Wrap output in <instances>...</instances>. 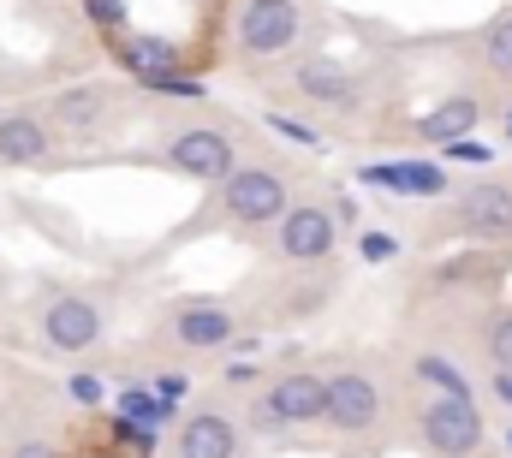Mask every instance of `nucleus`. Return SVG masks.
<instances>
[{
    "instance_id": "1",
    "label": "nucleus",
    "mask_w": 512,
    "mask_h": 458,
    "mask_svg": "<svg viewBox=\"0 0 512 458\" xmlns=\"http://www.w3.org/2000/svg\"><path fill=\"white\" fill-rule=\"evenodd\" d=\"M322 429H334L340 441H370L387 429V387L370 369H328V411Z\"/></svg>"
},
{
    "instance_id": "2",
    "label": "nucleus",
    "mask_w": 512,
    "mask_h": 458,
    "mask_svg": "<svg viewBox=\"0 0 512 458\" xmlns=\"http://www.w3.org/2000/svg\"><path fill=\"white\" fill-rule=\"evenodd\" d=\"M411 447L429 458H471L489 447V423L477 399H423L411 423Z\"/></svg>"
},
{
    "instance_id": "3",
    "label": "nucleus",
    "mask_w": 512,
    "mask_h": 458,
    "mask_svg": "<svg viewBox=\"0 0 512 458\" xmlns=\"http://www.w3.org/2000/svg\"><path fill=\"white\" fill-rule=\"evenodd\" d=\"M221 215L233 221V227H274L286 209H292V191H286V179L274 173V167H256V161H239L221 185Z\"/></svg>"
},
{
    "instance_id": "4",
    "label": "nucleus",
    "mask_w": 512,
    "mask_h": 458,
    "mask_svg": "<svg viewBox=\"0 0 512 458\" xmlns=\"http://www.w3.org/2000/svg\"><path fill=\"white\" fill-rule=\"evenodd\" d=\"M304 36V6L298 0H245L239 6V24H233V42L245 60H280L292 54Z\"/></svg>"
},
{
    "instance_id": "5",
    "label": "nucleus",
    "mask_w": 512,
    "mask_h": 458,
    "mask_svg": "<svg viewBox=\"0 0 512 458\" xmlns=\"http://www.w3.org/2000/svg\"><path fill=\"white\" fill-rule=\"evenodd\" d=\"M280 262H298V268H310V262H328L334 250H340V221H334V209H322V203H292L280 221H274V244H268Z\"/></svg>"
},
{
    "instance_id": "6",
    "label": "nucleus",
    "mask_w": 512,
    "mask_h": 458,
    "mask_svg": "<svg viewBox=\"0 0 512 458\" xmlns=\"http://www.w3.org/2000/svg\"><path fill=\"white\" fill-rule=\"evenodd\" d=\"M161 155H167L173 173H185V179H197V185H221V179L239 167V143H233L221 125H185V131L167 137Z\"/></svg>"
},
{
    "instance_id": "7",
    "label": "nucleus",
    "mask_w": 512,
    "mask_h": 458,
    "mask_svg": "<svg viewBox=\"0 0 512 458\" xmlns=\"http://www.w3.org/2000/svg\"><path fill=\"white\" fill-rule=\"evenodd\" d=\"M292 90H298L310 108H334V114H358V108H364V78H358L346 60H328V54L292 60Z\"/></svg>"
},
{
    "instance_id": "8",
    "label": "nucleus",
    "mask_w": 512,
    "mask_h": 458,
    "mask_svg": "<svg viewBox=\"0 0 512 458\" xmlns=\"http://www.w3.org/2000/svg\"><path fill=\"white\" fill-rule=\"evenodd\" d=\"M268 411L286 423V429H322V411H328V375L316 369H280L268 387H262Z\"/></svg>"
},
{
    "instance_id": "9",
    "label": "nucleus",
    "mask_w": 512,
    "mask_h": 458,
    "mask_svg": "<svg viewBox=\"0 0 512 458\" xmlns=\"http://www.w3.org/2000/svg\"><path fill=\"white\" fill-rule=\"evenodd\" d=\"M239 453H245V423L215 411V405L179 417V429H173V458H239Z\"/></svg>"
},
{
    "instance_id": "10",
    "label": "nucleus",
    "mask_w": 512,
    "mask_h": 458,
    "mask_svg": "<svg viewBox=\"0 0 512 458\" xmlns=\"http://www.w3.org/2000/svg\"><path fill=\"white\" fill-rule=\"evenodd\" d=\"M453 232H465V238H489V244L512 238V191L501 185V179L465 185V191L453 197Z\"/></svg>"
},
{
    "instance_id": "11",
    "label": "nucleus",
    "mask_w": 512,
    "mask_h": 458,
    "mask_svg": "<svg viewBox=\"0 0 512 458\" xmlns=\"http://www.w3.org/2000/svg\"><path fill=\"white\" fill-rule=\"evenodd\" d=\"M167 334H173V345H185V351H221V345L239 340V316L227 304H215V298H185L173 310Z\"/></svg>"
},
{
    "instance_id": "12",
    "label": "nucleus",
    "mask_w": 512,
    "mask_h": 458,
    "mask_svg": "<svg viewBox=\"0 0 512 458\" xmlns=\"http://www.w3.org/2000/svg\"><path fill=\"white\" fill-rule=\"evenodd\" d=\"M42 340L48 351H60V357H78V351H90V345L102 340V310L90 304V298H54L48 310H42Z\"/></svg>"
},
{
    "instance_id": "13",
    "label": "nucleus",
    "mask_w": 512,
    "mask_h": 458,
    "mask_svg": "<svg viewBox=\"0 0 512 458\" xmlns=\"http://www.w3.org/2000/svg\"><path fill=\"white\" fill-rule=\"evenodd\" d=\"M358 179L376 185V191H393V197H441V191H447V167H441V161H423V155L387 161V167H364Z\"/></svg>"
},
{
    "instance_id": "14",
    "label": "nucleus",
    "mask_w": 512,
    "mask_h": 458,
    "mask_svg": "<svg viewBox=\"0 0 512 458\" xmlns=\"http://www.w3.org/2000/svg\"><path fill=\"white\" fill-rule=\"evenodd\" d=\"M48 149H54V137L36 114H0V161L6 167H36V161H48Z\"/></svg>"
},
{
    "instance_id": "15",
    "label": "nucleus",
    "mask_w": 512,
    "mask_h": 458,
    "mask_svg": "<svg viewBox=\"0 0 512 458\" xmlns=\"http://www.w3.org/2000/svg\"><path fill=\"white\" fill-rule=\"evenodd\" d=\"M477 119H483L477 96H447V102H435L429 114H417L411 131H417L423 143H435V149H441V143H453V137H471V131H477Z\"/></svg>"
},
{
    "instance_id": "16",
    "label": "nucleus",
    "mask_w": 512,
    "mask_h": 458,
    "mask_svg": "<svg viewBox=\"0 0 512 458\" xmlns=\"http://www.w3.org/2000/svg\"><path fill=\"white\" fill-rule=\"evenodd\" d=\"M411 381H417L429 399H477L471 375H465L447 351H417V357H411Z\"/></svg>"
},
{
    "instance_id": "17",
    "label": "nucleus",
    "mask_w": 512,
    "mask_h": 458,
    "mask_svg": "<svg viewBox=\"0 0 512 458\" xmlns=\"http://www.w3.org/2000/svg\"><path fill=\"white\" fill-rule=\"evenodd\" d=\"M120 66H126L131 78H155V72L185 66V54H179V42H167V36H143V30H131V36H120Z\"/></svg>"
},
{
    "instance_id": "18",
    "label": "nucleus",
    "mask_w": 512,
    "mask_h": 458,
    "mask_svg": "<svg viewBox=\"0 0 512 458\" xmlns=\"http://www.w3.org/2000/svg\"><path fill=\"white\" fill-rule=\"evenodd\" d=\"M477 60H483L495 78H512V12L489 18V30L477 36Z\"/></svg>"
},
{
    "instance_id": "19",
    "label": "nucleus",
    "mask_w": 512,
    "mask_h": 458,
    "mask_svg": "<svg viewBox=\"0 0 512 458\" xmlns=\"http://www.w3.org/2000/svg\"><path fill=\"white\" fill-rule=\"evenodd\" d=\"M102 108H108V96H102L96 84H84V90H66V96L54 102V119L72 125V131H90V125L102 119Z\"/></svg>"
},
{
    "instance_id": "20",
    "label": "nucleus",
    "mask_w": 512,
    "mask_h": 458,
    "mask_svg": "<svg viewBox=\"0 0 512 458\" xmlns=\"http://www.w3.org/2000/svg\"><path fill=\"white\" fill-rule=\"evenodd\" d=\"M114 417H126V423H143V429H161L173 411L155 399V387H126V393L114 399Z\"/></svg>"
},
{
    "instance_id": "21",
    "label": "nucleus",
    "mask_w": 512,
    "mask_h": 458,
    "mask_svg": "<svg viewBox=\"0 0 512 458\" xmlns=\"http://www.w3.org/2000/svg\"><path fill=\"white\" fill-rule=\"evenodd\" d=\"M143 90H155V96H173V102H203L209 90H203V78H191L185 66H173V72H155V78H137Z\"/></svg>"
},
{
    "instance_id": "22",
    "label": "nucleus",
    "mask_w": 512,
    "mask_h": 458,
    "mask_svg": "<svg viewBox=\"0 0 512 458\" xmlns=\"http://www.w3.org/2000/svg\"><path fill=\"white\" fill-rule=\"evenodd\" d=\"M358 256L370 262V268H387V262H399V238L382 227H364L358 232Z\"/></svg>"
},
{
    "instance_id": "23",
    "label": "nucleus",
    "mask_w": 512,
    "mask_h": 458,
    "mask_svg": "<svg viewBox=\"0 0 512 458\" xmlns=\"http://www.w3.org/2000/svg\"><path fill=\"white\" fill-rule=\"evenodd\" d=\"M441 161H453V167H489L495 149L477 143V137H453V143H441Z\"/></svg>"
},
{
    "instance_id": "24",
    "label": "nucleus",
    "mask_w": 512,
    "mask_h": 458,
    "mask_svg": "<svg viewBox=\"0 0 512 458\" xmlns=\"http://www.w3.org/2000/svg\"><path fill=\"white\" fill-rule=\"evenodd\" d=\"M66 399H72V405H84V411H96V405L108 399V381H102V375H90V369H78V375L66 381Z\"/></svg>"
},
{
    "instance_id": "25",
    "label": "nucleus",
    "mask_w": 512,
    "mask_h": 458,
    "mask_svg": "<svg viewBox=\"0 0 512 458\" xmlns=\"http://www.w3.org/2000/svg\"><path fill=\"white\" fill-rule=\"evenodd\" d=\"M245 429H251V435H262V441H286V435H292V429H286V423L268 411V399H262V393H256L251 411H245Z\"/></svg>"
},
{
    "instance_id": "26",
    "label": "nucleus",
    "mask_w": 512,
    "mask_h": 458,
    "mask_svg": "<svg viewBox=\"0 0 512 458\" xmlns=\"http://www.w3.org/2000/svg\"><path fill=\"white\" fill-rule=\"evenodd\" d=\"M96 30H126V0H84Z\"/></svg>"
},
{
    "instance_id": "27",
    "label": "nucleus",
    "mask_w": 512,
    "mask_h": 458,
    "mask_svg": "<svg viewBox=\"0 0 512 458\" xmlns=\"http://www.w3.org/2000/svg\"><path fill=\"white\" fill-rule=\"evenodd\" d=\"M489 357H495V369H512V310L495 316V328H489Z\"/></svg>"
},
{
    "instance_id": "28",
    "label": "nucleus",
    "mask_w": 512,
    "mask_h": 458,
    "mask_svg": "<svg viewBox=\"0 0 512 458\" xmlns=\"http://www.w3.org/2000/svg\"><path fill=\"white\" fill-rule=\"evenodd\" d=\"M262 125H268L274 137H286V143H316V131H310L304 119H286V114H262Z\"/></svg>"
},
{
    "instance_id": "29",
    "label": "nucleus",
    "mask_w": 512,
    "mask_h": 458,
    "mask_svg": "<svg viewBox=\"0 0 512 458\" xmlns=\"http://www.w3.org/2000/svg\"><path fill=\"white\" fill-rule=\"evenodd\" d=\"M149 387H155V399H161L167 411H179V405H185V393H191V381H185V375H155Z\"/></svg>"
},
{
    "instance_id": "30",
    "label": "nucleus",
    "mask_w": 512,
    "mask_h": 458,
    "mask_svg": "<svg viewBox=\"0 0 512 458\" xmlns=\"http://www.w3.org/2000/svg\"><path fill=\"white\" fill-rule=\"evenodd\" d=\"M6 458H60V453H54L48 441H18V447H12Z\"/></svg>"
},
{
    "instance_id": "31",
    "label": "nucleus",
    "mask_w": 512,
    "mask_h": 458,
    "mask_svg": "<svg viewBox=\"0 0 512 458\" xmlns=\"http://www.w3.org/2000/svg\"><path fill=\"white\" fill-rule=\"evenodd\" d=\"M489 393H495V399H501V405L512 411V369H495V381H489Z\"/></svg>"
},
{
    "instance_id": "32",
    "label": "nucleus",
    "mask_w": 512,
    "mask_h": 458,
    "mask_svg": "<svg viewBox=\"0 0 512 458\" xmlns=\"http://www.w3.org/2000/svg\"><path fill=\"white\" fill-rule=\"evenodd\" d=\"M334 221H358V203H352V197H346V191H340V197H334Z\"/></svg>"
},
{
    "instance_id": "33",
    "label": "nucleus",
    "mask_w": 512,
    "mask_h": 458,
    "mask_svg": "<svg viewBox=\"0 0 512 458\" xmlns=\"http://www.w3.org/2000/svg\"><path fill=\"white\" fill-rule=\"evenodd\" d=\"M501 441H507V458H512V423H507V435H501Z\"/></svg>"
},
{
    "instance_id": "34",
    "label": "nucleus",
    "mask_w": 512,
    "mask_h": 458,
    "mask_svg": "<svg viewBox=\"0 0 512 458\" xmlns=\"http://www.w3.org/2000/svg\"><path fill=\"white\" fill-rule=\"evenodd\" d=\"M507 131H512V114H507Z\"/></svg>"
},
{
    "instance_id": "35",
    "label": "nucleus",
    "mask_w": 512,
    "mask_h": 458,
    "mask_svg": "<svg viewBox=\"0 0 512 458\" xmlns=\"http://www.w3.org/2000/svg\"><path fill=\"white\" fill-rule=\"evenodd\" d=\"M471 458H483V453H471Z\"/></svg>"
}]
</instances>
